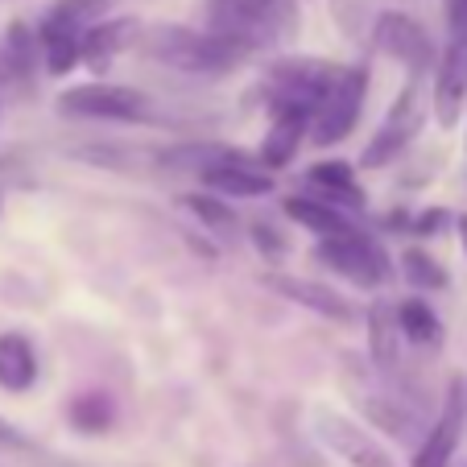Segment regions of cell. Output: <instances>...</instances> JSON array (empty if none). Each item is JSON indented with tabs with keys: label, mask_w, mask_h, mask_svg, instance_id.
I'll list each match as a JSON object with an SVG mask.
<instances>
[{
	"label": "cell",
	"mask_w": 467,
	"mask_h": 467,
	"mask_svg": "<svg viewBox=\"0 0 467 467\" xmlns=\"http://www.w3.org/2000/svg\"><path fill=\"white\" fill-rule=\"evenodd\" d=\"M150 58H158L161 67L182 75H228L236 62L248 58V50L232 37H220L212 29H186V26H158L145 42Z\"/></svg>",
	"instance_id": "6da1fadb"
},
{
	"label": "cell",
	"mask_w": 467,
	"mask_h": 467,
	"mask_svg": "<svg viewBox=\"0 0 467 467\" xmlns=\"http://www.w3.org/2000/svg\"><path fill=\"white\" fill-rule=\"evenodd\" d=\"M294 0H212L207 5V29L240 42L248 54L261 46L282 42L294 29Z\"/></svg>",
	"instance_id": "7a4b0ae2"
},
{
	"label": "cell",
	"mask_w": 467,
	"mask_h": 467,
	"mask_svg": "<svg viewBox=\"0 0 467 467\" xmlns=\"http://www.w3.org/2000/svg\"><path fill=\"white\" fill-rule=\"evenodd\" d=\"M344 67L336 62H318V58H277L265 71V91L269 104L277 112H306L318 116V108L327 104V96L336 91Z\"/></svg>",
	"instance_id": "3957f363"
},
{
	"label": "cell",
	"mask_w": 467,
	"mask_h": 467,
	"mask_svg": "<svg viewBox=\"0 0 467 467\" xmlns=\"http://www.w3.org/2000/svg\"><path fill=\"white\" fill-rule=\"evenodd\" d=\"M62 116H79V120H145L150 116V96L120 83H79L58 96Z\"/></svg>",
	"instance_id": "277c9868"
},
{
	"label": "cell",
	"mask_w": 467,
	"mask_h": 467,
	"mask_svg": "<svg viewBox=\"0 0 467 467\" xmlns=\"http://www.w3.org/2000/svg\"><path fill=\"white\" fill-rule=\"evenodd\" d=\"M310 256H315L318 265H327L331 274L348 277L352 285H364V290L380 285L389 274H393L385 248H380L372 236H364V232H356V236H339V240H318Z\"/></svg>",
	"instance_id": "5b68a950"
},
{
	"label": "cell",
	"mask_w": 467,
	"mask_h": 467,
	"mask_svg": "<svg viewBox=\"0 0 467 467\" xmlns=\"http://www.w3.org/2000/svg\"><path fill=\"white\" fill-rule=\"evenodd\" d=\"M422 120H426V99L418 96V83H406L401 99L389 108L385 124L372 132L368 145L360 150V166L364 170H385L389 161H397V153H401L418 137Z\"/></svg>",
	"instance_id": "8992f818"
},
{
	"label": "cell",
	"mask_w": 467,
	"mask_h": 467,
	"mask_svg": "<svg viewBox=\"0 0 467 467\" xmlns=\"http://www.w3.org/2000/svg\"><path fill=\"white\" fill-rule=\"evenodd\" d=\"M364 96H368V67H344L336 91H331L327 104L318 108L310 141L323 145V150L327 145L348 141L352 129H356V120H360V112H364Z\"/></svg>",
	"instance_id": "52a82bcc"
},
{
	"label": "cell",
	"mask_w": 467,
	"mask_h": 467,
	"mask_svg": "<svg viewBox=\"0 0 467 467\" xmlns=\"http://www.w3.org/2000/svg\"><path fill=\"white\" fill-rule=\"evenodd\" d=\"M315 434L331 455H339L348 467H397L393 455L372 439L364 426H356L352 418L336 414L327 406H315Z\"/></svg>",
	"instance_id": "ba28073f"
},
{
	"label": "cell",
	"mask_w": 467,
	"mask_h": 467,
	"mask_svg": "<svg viewBox=\"0 0 467 467\" xmlns=\"http://www.w3.org/2000/svg\"><path fill=\"white\" fill-rule=\"evenodd\" d=\"M372 46H377L380 54H389V58L406 62L414 75H422L426 67L434 62L431 34H426L410 13H397V9H389V13H380L377 17V26H372Z\"/></svg>",
	"instance_id": "9c48e42d"
},
{
	"label": "cell",
	"mask_w": 467,
	"mask_h": 467,
	"mask_svg": "<svg viewBox=\"0 0 467 467\" xmlns=\"http://www.w3.org/2000/svg\"><path fill=\"white\" fill-rule=\"evenodd\" d=\"M463 422H467V401H463V377H451L447 401H442L439 422L426 431L422 447L414 451L410 467H451L459 442H463Z\"/></svg>",
	"instance_id": "30bf717a"
},
{
	"label": "cell",
	"mask_w": 467,
	"mask_h": 467,
	"mask_svg": "<svg viewBox=\"0 0 467 467\" xmlns=\"http://www.w3.org/2000/svg\"><path fill=\"white\" fill-rule=\"evenodd\" d=\"M467 104V46L451 42L442 50L439 67H434V91H431V112L439 129H455Z\"/></svg>",
	"instance_id": "8fae6325"
},
{
	"label": "cell",
	"mask_w": 467,
	"mask_h": 467,
	"mask_svg": "<svg viewBox=\"0 0 467 467\" xmlns=\"http://www.w3.org/2000/svg\"><path fill=\"white\" fill-rule=\"evenodd\" d=\"M265 285L282 298H290L294 306H306L310 315L331 318V323H356V310L348 306V298H339L331 285H318L310 277H290V274H265Z\"/></svg>",
	"instance_id": "7c38bea8"
},
{
	"label": "cell",
	"mask_w": 467,
	"mask_h": 467,
	"mask_svg": "<svg viewBox=\"0 0 467 467\" xmlns=\"http://www.w3.org/2000/svg\"><path fill=\"white\" fill-rule=\"evenodd\" d=\"M137 42V21L132 17H108L99 21V26H91L88 34H83V62H88L96 75L112 71V62L120 50H129V46Z\"/></svg>",
	"instance_id": "4fadbf2b"
},
{
	"label": "cell",
	"mask_w": 467,
	"mask_h": 467,
	"mask_svg": "<svg viewBox=\"0 0 467 467\" xmlns=\"http://www.w3.org/2000/svg\"><path fill=\"white\" fill-rule=\"evenodd\" d=\"M364 327H368V356L377 368L393 372L397 364H401V323H397V306L385 298H372L368 306V318H364Z\"/></svg>",
	"instance_id": "5bb4252c"
},
{
	"label": "cell",
	"mask_w": 467,
	"mask_h": 467,
	"mask_svg": "<svg viewBox=\"0 0 467 467\" xmlns=\"http://www.w3.org/2000/svg\"><path fill=\"white\" fill-rule=\"evenodd\" d=\"M161 166L170 170H199V178L207 170H220V166H244V161H256L248 153L232 150V145H220V141H186V145H170V150L158 153Z\"/></svg>",
	"instance_id": "9a60e30c"
},
{
	"label": "cell",
	"mask_w": 467,
	"mask_h": 467,
	"mask_svg": "<svg viewBox=\"0 0 467 467\" xmlns=\"http://www.w3.org/2000/svg\"><path fill=\"white\" fill-rule=\"evenodd\" d=\"M306 124H310L306 112H277L274 124H269V132H265L261 150H256V161H261L269 174L290 166L298 145H302V137H306Z\"/></svg>",
	"instance_id": "2e32d148"
},
{
	"label": "cell",
	"mask_w": 467,
	"mask_h": 467,
	"mask_svg": "<svg viewBox=\"0 0 467 467\" xmlns=\"http://www.w3.org/2000/svg\"><path fill=\"white\" fill-rule=\"evenodd\" d=\"M37 380V352L21 331H0V389L26 393Z\"/></svg>",
	"instance_id": "e0dca14e"
},
{
	"label": "cell",
	"mask_w": 467,
	"mask_h": 467,
	"mask_svg": "<svg viewBox=\"0 0 467 467\" xmlns=\"http://www.w3.org/2000/svg\"><path fill=\"white\" fill-rule=\"evenodd\" d=\"M285 215H290L294 223H302L306 232H315L318 240H339V236H356V232H360L344 212L318 203V199H310V194H294V199H285Z\"/></svg>",
	"instance_id": "ac0fdd59"
},
{
	"label": "cell",
	"mask_w": 467,
	"mask_h": 467,
	"mask_svg": "<svg viewBox=\"0 0 467 467\" xmlns=\"http://www.w3.org/2000/svg\"><path fill=\"white\" fill-rule=\"evenodd\" d=\"M203 186L220 191L223 199H261V194L274 191V174H269V170H261V161H244V166L207 170Z\"/></svg>",
	"instance_id": "d6986e66"
},
{
	"label": "cell",
	"mask_w": 467,
	"mask_h": 467,
	"mask_svg": "<svg viewBox=\"0 0 467 467\" xmlns=\"http://www.w3.org/2000/svg\"><path fill=\"white\" fill-rule=\"evenodd\" d=\"M37 42H42L46 75H54V79L71 75L75 67L83 62V34H79V29H67V26H50V21H42V26H37Z\"/></svg>",
	"instance_id": "ffe728a7"
},
{
	"label": "cell",
	"mask_w": 467,
	"mask_h": 467,
	"mask_svg": "<svg viewBox=\"0 0 467 467\" xmlns=\"http://www.w3.org/2000/svg\"><path fill=\"white\" fill-rule=\"evenodd\" d=\"M67 418H71V426L79 434H104L116 422V401L108 393H99V389H91V393L71 397Z\"/></svg>",
	"instance_id": "44dd1931"
},
{
	"label": "cell",
	"mask_w": 467,
	"mask_h": 467,
	"mask_svg": "<svg viewBox=\"0 0 467 467\" xmlns=\"http://www.w3.org/2000/svg\"><path fill=\"white\" fill-rule=\"evenodd\" d=\"M356 406L364 410V418H368L372 426H380V431L397 434V439H406V434H414V414H406V410L397 406V397H385V393H364V389H356Z\"/></svg>",
	"instance_id": "7402d4cb"
},
{
	"label": "cell",
	"mask_w": 467,
	"mask_h": 467,
	"mask_svg": "<svg viewBox=\"0 0 467 467\" xmlns=\"http://www.w3.org/2000/svg\"><path fill=\"white\" fill-rule=\"evenodd\" d=\"M397 323H401V339H410V344H439L442 339L439 315H434L431 302H422V298L397 302Z\"/></svg>",
	"instance_id": "603a6c76"
},
{
	"label": "cell",
	"mask_w": 467,
	"mask_h": 467,
	"mask_svg": "<svg viewBox=\"0 0 467 467\" xmlns=\"http://www.w3.org/2000/svg\"><path fill=\"white\" fill-rule=\"evenodd\" d=\"M112 9V0H54L50 13H46L42 21H50V26H67V29H79V34H88L91 26H99V17Z\"/></svg>",
	"instance_id": "cb8c5ba5"
},
{
	"label": "cell",
	"mask_w": 467,
	"mask_h": 467,
	"mask_svg": "<svg viewBox=\"0 0 467 467\" xmlns=\"http://www.w3.org/2000/svg\"><path fill=\"white\" fill-rule=\"evenodd\" d=\"M182 203H186V212L203 223L207 232H215V236H232V232H236V212H232L223 199H215V194L194 191V194H186Z\"/></svg>",
	"instance_id": "d4e9b609"
},
{
	"label": "cell",
	"mask_w": 467,
	"mask_h": 467,
	"mask_svg": "<svg viewBox=\"0 0 467 467\" xmlns=\"http://www.w3.org/2000/svg\"><path fill=\"white\" fill-rule=\"evenodd\" d=\"M401 274H406V282L414 290H442L447 285V269L426 248H406L401 253Z\"/></svg>",
	"instance_id": "484cf974"
},
{
	"label": "cell",
	"mask_w": 467,
	"mask_h": 467,
	"mask_svg": "<svg viewBox=\"0 0 467 467\" xmlns=\"http://www.w3.org/2000/svg\"><path fill=\"white\" fill-rule=\"evenodd\" d=\"M310 182V194H327V191H352L356 186V170L348 161L331 158V161H315L306 174Z\"/></svg>",
	"instance_id": "4316f807"
},
{
	"label": "cell",
	"mask_w": 467,
	"mask_h": 467,
	"mask_svg": "<svg viewBox=\"0 0 467 467\" xmlns=\"http://www.w3.org/2000/svg\"><path fill=\"white\" fill-rule=\"evenodd\" d=\"M37 29H29L26 21H13L9 34H5V58H9L13 71H29L34 67V50H37Z\"/></svg>",
	"instance_id": "83f0119b"
},
{
	"label": "cell",
	"mask_w": 467,
	"mask_h": 467,
	"mask_svg": "<svg viewBox=\"0 0 467 467\" xmlns=\"http://www.w3.org/2000/svg\"><path fill=\"white\" fill-rule=\"evenodd\" d=\"M248 236H253L256 253H261L269 265H277V261L285 256V248H290V244H285L282 232H277L274 223H265V220H253V232H248Z\"/></svg>",
	"instance_id": "f1b7e54d"
},
{
	"label": "cell",
	"mask_w": 467,
	"mask_h": 467,
	"mask_svg": "<svg viewBox=\"0 0 467 467\" xmlns=\"http://www.w3.org/2000/svg\"><path fill=\"white\" fill-rule=\"evenodd\" d=\"M451 223V215L442 212V207H431V212H422V215H414V236H422V240H431V236H439L442 228Z\"/></svg>",
	"instance_id": "f546056e"
},
{
	"label": "cell",
	"mask_w": 467,
	"mask_h": 467,
	"mask_svg": "<svg viewBox=\"0 0 467 467\" xmlns=\"http://www.w3.org/2000/svg\"><path fill=\"white\" fill-rule=\"evenodd\" d=\"M447 29L451 42L467 46V0H447Z\"/></svg>",
	"instance_id": "4dcf8cb0"
},
{
	"label": "cell",
	"mask_w": 467,
	"mask_h": 467,
	"mask_svg": "<svg viewBox=\"0 0 467 467\" xmlns=\"http://www.w3.org/2000/svg\"><path fill=\"white\" fill-rule=\"evenodd\" d=\"M0 447H13V451H17V447H29V439L9 422V418H0Z\"/></svg>",
	"instance_id": "1f68e13d"
},
{
	"label": "cell",
	"mask_w": 467,
	"mask_h": 467,
	"mask_svg": "<svg viewBox=\"0 0 467 467\" xmlns=\"http://www.w3.org/2000/svg\"><path fill=\"white\" fill-rule=\"evenodd\" d=\"M455 232H459V244H463V253H467V215L455 220Z\"/></svg>",
	"instance_id": "d6a6232c"
}]
</instances>
